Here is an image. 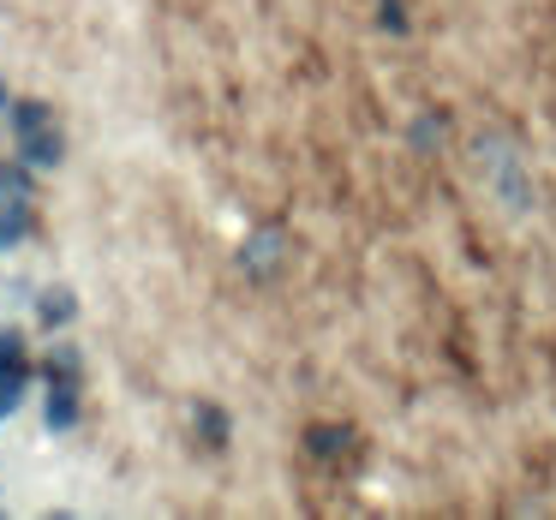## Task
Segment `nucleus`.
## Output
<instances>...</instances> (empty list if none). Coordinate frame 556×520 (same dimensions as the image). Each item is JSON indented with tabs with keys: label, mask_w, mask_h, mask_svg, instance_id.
<instances>
[{
	"label": "nucleus",
	"mask_w": 556,
	"mask_h": 520,
	"mask_svg": "<svg viewBox=\"0 0 556 520\" xmlns=\"http://www.w3.org/2000/svg\"><path fill=\"white\" fill-rule=\"evenodd\" d=\"M49 424H73V389H54L49 395Z\"/></svg>",
	"instance_id": "obj_1"
}]
</instances>
